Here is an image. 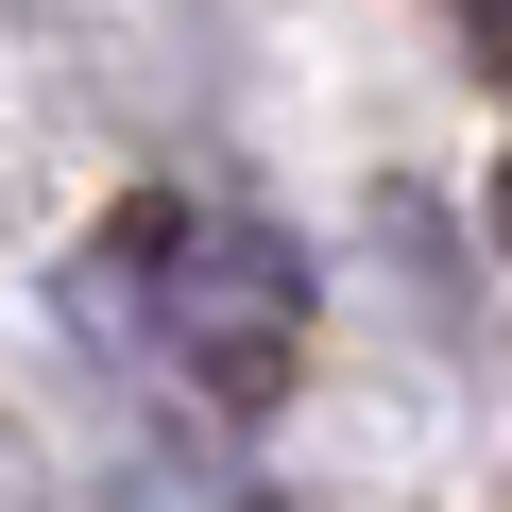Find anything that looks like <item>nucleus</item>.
I'll return each instance as SVG.
<instances>
[{"mask_svg":"<svg viewBox=\"0 0 512 512\" xmlns=\"http://www.w3.org/2000/svg\"><path fill=\"white\" fill-rule=\"evenodd\" d=\"M69 308L120 376H154L171 410H256L308 359V239L256 222L239 188H137L86 256H69Z\"/></svg>","mask_w":512,"mask_h":512,"instance_id":"nucleus-1","label":"nucleus"},{"mask_svg":"<svg viewBox=\"0 0 512 512\" xmlns=\"http://www.w3.org/2000/svg\"><path fill=\"white\" fill-rule=\"evenodd\" d=\"M0 512H52V495H35V461H18V427H0Z\"/></svg>","mask_w":512,"mask_h":512,"instance_id":"nucleus-2","label":"nucleus"}]
</instances>
